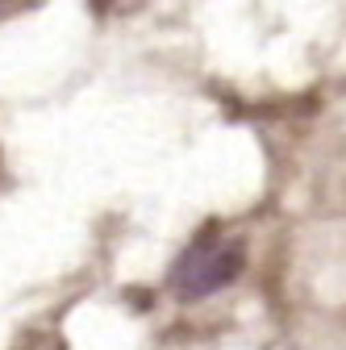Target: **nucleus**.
Here are the masks:
<instances>
[{
    "mask_svg": "<svg viewBox=\"0 0 346 350\" xmlns=\"http://www.w3.org/2000/svg\"><path fill=\"white\" fill-rule=\"evenodd\" d=\"M217 221L204 226L188 246L184 254L176 258V267H171V288H176L184 300H200L209 292H222L226 284H234L242 275V262H246V250L238 242L222 246L217 242Z\"/></svg>",
    "mask_w": 346,
    "mask_h": 350,
    "instance_id": "obj_1",
    "label": "nucleus"
}]
</instances>
